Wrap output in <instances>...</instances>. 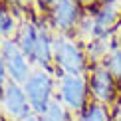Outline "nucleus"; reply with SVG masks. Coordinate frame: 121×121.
I'll return each mask as SVG.
<instances>
[{"mask_svg":"<svg viewBox=\"0 0 121 121\" xmlns=\"http://www.w3.org/2000/svg\"><path fill=\"white\" fill-rule=\"evenodd\" d=\"M54 65L58 79L62 75H85L89 62L82 42L68 34L54 32Z\"/></svg>","mask_w":121,"mask_h":121,"instance_id":"obj_1","label":"nucleus"},{"mask_svg":"<svg viewBox=\"0 0 121 121\" xmlns=\"http://www.w3.org/2000/svg\"><path fill=\"white\" fill-rule=\"evenodd\" d=\"M22 87L26 91L32 111L36 115H44L50 103L54 101V73H50L48 69L32 72Z\"/></svg>","mask_w":121,"mask_h":121,"instance_id":"obj_2","label":"nucleus"},{"mask_svg":"<svg viewBox=\"0 0 121 121\" xmlns=\"http://www.w3.org/2000/svg\"><path fill=\"white\" fill-rule=\"evenodd\" d=\"M89 78V95L95 103L111 105L119 97V79L105 68L103 64H93L87 69Z\"/></svg>","mask_w":121,"mask_h":121,"instance_id":"obj_3","label":"nucleus"},{"mask_svg":"<svg viewBox=\"0 0 121 121\" xmlns=\"http://www.w3.org/2000/svg\"><path fill=\"white\" fill-rule=\"evenodd\" d=\"M83 14L85 12L82 10V4H78L75 0H56L52 4V8L48 10L50 26L54 28V32L68 34V36L75 34Z\"/></svg>","mask_w":121,"mask_h":121,"instance_id":"obj_4","label":"nucleus"},{"mask_svg":"<svg viewBox=\"0 0 121 121\" xmlns=\"http://www.w3.org/2000/svg\"><path fill=\"white\" fill-rule=\"evenodd\" d=\"M58 99L69 111L82 113L87 107L89 82L85 75H62L58 79Z\"/></svg>","mask_w":121,"mask_h":121,"instance_id":"obj_5","label":"nucleus"},{"mask_svg":"<svg viewBox=\"0 0 121 121\" xmlns=\"http://www.w3.org/2000/svg\"><path fill=\"white\" fill-rule=\"evenodd\" d=\"M0 52H2L4 64H6L10 82L24 85V82H26L30 78V73H32V69H30L32 62L26 58V54L18 48V44L14 42V40H2V42H0Z\"/></svg>","mask_w":121,"mask_h":121,"instance_id":"obj_6","label":"nucleus"},{"mask_svg":"<svg viewBox=\"0 0 121 121\" xmlns=\"http://www.w3.org/2000/svg\"><path fill=\"white\" fill-rule=\"evenodd\" d=\"M0 103H2V111H4L6 121H22L30 113H34L30 103H28L24 87L20 83H14V82H8L6 87L2 89Z\"/></svg>","mask_w":121,"mask_h":121,"instance_id":"obj_7","label":"nucleus"},{"mask_svg":"<svg viewBox=\"0 0 121 121\" xmlns=\"http://www.w3.org/2000/svg\"><path fill=\"white\" fill-rule=\"evenodd\" d=\"M121 0H103L99 2V6H95L91 12L93 16V40L109 36L115 30L117 22L121 20V8H119Z\"/></svg>","mask_w":121,"mask_h":121,"instance_id":"obj_8","label":"nucleus"},{"mask_svg":"<svg viewBox=\"0 0 121 121\" xmlns=\"http://www.w3.org/2000/svg\"><path fill=\"white\" fill-rule=\"evenodd\" d=\"M38 32H40V26L32 20H24L18 28V34L14 38V42L18 44V48L26 54V58L32 62L34 58V50H36V42H38Z\"/></svg>","mask_w":121,"mask_h":121,"instance_id":"obj_9","label":"nucleus"},{"mask_svg":"<svg viewBox=\"0 0 121 121\" xmlns=\"http://www.w3.org/2000/svg\"><path fill=\"white\" fill-rule=\"evenodd\" d=\"M18 20L10 10V4L0 0V42L2 40H14L18 34Z\"/></svg>","mask_w":121,"mask_h":121,"instance_id":"obj_10","label":"nucleus"},{"mask_svg":"<svg viewBox=\"0 0 121 121\" xmlns=\"http://www.w3.org/2000/svg\"><path fill=\"white\" fill-rule=\"evenodd\" d=\"M78 121H111V111L107 105L89 101L82 113H78Z\"/></svg>","mask_w":121,"mask_h":121,"instance_id":"obj_11","label":"nucleus"},{"mask_svg":"<svg viewBox=\"0 0 121 121\" xmlns=\"http://www.w3.org/2000/svg\"><path fill=\"white\" fill-rule=\"evenodd\" d=\"M42 121H72L69 117V109L60 101L58 97H54V101L50 103L46 113L42 115Z\"/></svg>","mask_w":121,"mask_h":121,"instance_id":"obj_12","label":"nucleus"},{"mask_svg":"<svg viewBox=\"0 0 121 121\" xmlns=\"http://www.w3.org/2000/svg\"><path fill=\"white\" fill-rule=\"evenodd\" d=\"M103 65L111 72L115 78H121V44L115 42V46L111 48V52L107 54V58L103 60Z\"/></svg>","mask_w":121,"mask_h":121,"instance_id":"obj_13","label":"nucleus"},{"mask_svg":"<svg viewBox=\"0 0 121 121\" xmlns=\"http://www.w3.org/2000/svg\"><path fill=\"white\" fill-rule=\"evenodd\" d=\"M8 82H10V78H8V69H6V64H4L2 52H0V93H2V89L6 87Z\"/></svg>","mask_w":121,"mask_h":121,"instance_id":"obj_14","label":"nucleus"},{"mask_svg":"<svg viewBox=\"0 0 121 121\" xmlns=\"http://www.w3.org/2000/svg\"><path fill=\"white\" fill-rule=\"evenodd\" d=\"M111 121H121V101L115 105V109L111 113Z\"/></svg>","mask_w":121,"mask_h":121,"instance_id":"obj_15","label":"nucleus"},{"mask_svg":"<svg viewBox=\"0 0 121 121\" xmlns=\"http://www.w3.org/2000/svg\"><path fill=\"white\" fill-rule=\"evenodd\" d=\"M22 121H42V115H36V113H30L28 117H24Z\"/></svg>","mask_w":121,"mask_h":121,"instance_id":"obj_16","label":"nucleus"},{"mask_svg":"<svg viewBox=\"0 0 121 121\" xmlns=\"http://www.w3.org/2000/svg\"><path fill=\"white\" fill-rule=\"evenodd\" d=\"M4 2H8L10 6H20V4H26L28 0H4Z\"/></svg>","mask_w":121,"mask_h":121,"instance_id":"obj_17","label":"nucleus"},{"mask_svg":"<svg viewBox=\"0 0 121 121\" xmlns=\"http://www.w3.org/2000/svg\"><path fill=\"white\" fill-rule=\"evenodd\" d=\"M78 4H82V6H87V4H93L95 0H75Z\"/></svg>","mask_w":121,"mask_h":121,"instance_id":"obj_18","label":"nucleus"},{"mask_svg":"<svg viewBox=\"0 0 121 121\" xmlns=\"http://www.w3.org/2000/svg\"><path fill=\"white\" fill-rule=\"evenodd\" d=\"M6 117H4V111H2V103H0V121H4Z\"/></svg>","mask_w":121,"mask_h":121,"instance_id":"obj_19","label":"nucleus"},{"mask_svg":"<svg viewBox=\"0 0 121 121\" xmlns=\"http://www.w3.org/2000/svg\"><path fill=\"white\" fill-rule=\"evenodd\" d=\"M119 95H121V78H119ZM119 101H121V99H119Z\"/></svg>","mask_w":121,"mask_h":121,"instance_id":"obj_20","label":"nucleus"},{"mask_svg":"<svg viewBox=\"0 0 121 121\" xmlns=\"http://www.w3.org/2000/svg\"><path fill=\"white\" fill-rule=\"evenodd\" d=\"M97 2H103V0H97Z\"/></svg>","mask_w":121,"mask_h":121,"instance_id":"obj_21","label":"nucleus"},{"mask_svg":"<svg viewBox=\"0 0 121 121\" xmlns=\"http://www.w3.org/2000/svg\"><path fill=\"white\" fill-rule=\"evenodd\" d=\"M4 121H6V119H4Z\"/></svg>","mask_w":121,"mask_h":121,"instance_id":"obj_22","label":"nucleus"}]
</instances>
